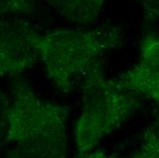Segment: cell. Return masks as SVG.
Instances as JSON below:
<instances>
[{
    "instance_id": "obj_5",
    "label": "cell",
    "mask_w": 159,
    "mask_h": 158,
    "mask_svg": "<svg viewBox=\"0 0 159 158\" xmlns=\"http://www.w3.org/2000/svg\"><path fill=\"white\" fill-rule=\"evenodd\" d=\"M113 81L119 88L159 105V34L148 33L143 37L138 62Z\"/></svg>"
},
{
    "instance_id": "obj_10",
    "label": "cell",
    "mask_w": 159,
    "mask_h": 158,
    "mask_svg": "<svg viewBox=\"0 0 159 158\" xmlns=\"http://www.w3.org/2000/svg\"><path fill=\"white\" fill-rule=\"evenodd\" d=\"M10 107V99L5 94V93L0 88V143L4 141L7 126V117Z\"/></svg>"
},
{
    "instance_id": "obj_8",
    "label": "cell",
    "mask_w": 159,
    "mask_h": 158,
    "mask_svg": "<svg viewBox=\"0 0 159 158\" xmlns=\"http://www.w3.org/2000/svg\"><path fill=\"white\" fill-rule=\"evenodd\" d=\"M34 0H0V18L6 16H23L35 13Z\"/></svg>"
},
{
    "instance_id": "obj_9",
    "label": "cell",
    "mask_w": 159,
    "mask_h": 158,
    "mask_svg": "<svg viewBox=\"0 0 159 158\" xmlns=\"http://www.w3.org/2000/svg\"><path fill=\"white\" fill-rule=\"evenodd\" d=\"M142 10L143 22L146 27L159 21V0H136Z\"/></svg>"
},
{
    "instance_id": "obj_4",
    "label": "cell",
    "mask_w": 159,
    "mask_h": 158,
    "mask_svg": "<svg viewBox=\"0 0 159 158\" xmlns=\"http://www.w3.org/2000/svg\"><path fill=\"white\" fill-rule=\"evenodd\" d=\"M39 35L25 19L0 18V78H16L39 61Z\"/></svg>"
},
{
    "instance_id": "obj_1",
    "label": "cell",
    "mask_w": 159,
    "mask_h": 158,
    "mask_svg": "<svg viewBox=\"0 0 159 158\" xmlns=\"http://www.w3.org/2000/svg\"><path fill=\"white\" fill-rule=\"evenodd\" d=\"M70 111L67 105L41 99L26 80L14 79L2 144L13 147L11 157H66Z\"/></svg>"
},
{
    "instance_id": "obj_3",
    "label": "cell",
    "mask_w": 159,
    "mask_h": 158,
    "mask_svg": "<svg viewBox=\"0 0 159 158\" xmlns=\"http://www.w3.org/2000/svg\"><path fill=\"white\" fill-rule=\"evenodd\" d=\"M82 107L74 127L77 156H87L106 136L141 108V97L119 88L104 75L102 61L80 78Z\"/></svg>"
},
{
    "instance_id": "obj_11",
    "label": "cell",
    "mask_w": 159,
    "mask_h": 158,
    "mask_svg": "<svg viewBox=\"0 0 159 158\" xmlns=\"http://www.w3.org/2000/svg\"><path fill=\"white\" fill-rule=\"evenodd\" d=\"M155 125H159V118L157 119V123L155 124Z\"/></svg>"
},
{
    "instance_id": "obj_6",
    "label": "cell",
    "mask_w": 159,
    "mask_h": 158,
    "mask_svg": "<svg viewBox=\"0 0 159 158\" xmlns=\"http://www.w3.org/2000/svg\"><path fill=\"white\" fill-rule=\"evenodd\" d=\"M67 22L89 25L100 16L107 0H41Z\"/></svg>"
},
{
    "instance_id": "obj_2",
    "label": "cell",
    "mask_w": 159,
    "mask_h": 158,
    "mask_svg": "<svg viewBox=\"0 0 159 158\" xmlns=\"http://www.w3.org/2000/svg\"><path fill=\"white\" fill-rule=\"evenodd\" d=\"M124 38L123 29L111 25L92 29H61L40 34L37 47L48 80L62 93L70 94L106 52L123 45Z\"/></svg>"
},
{
    "instance_id": "obj_7",
    "label": "cell",
    "mask_w": 159,
    "mask_h": 158,
    "mask_svg": "<svg viewBox=\"0 0 159 158\" xmlns=\"http://www.w3.org/2000/svg\"><path fill=\"white\" fill-rule=\"evenodd\" d=\"M133 156L135 158H159V125L154 124L144 131L139 147Z\"/></svg>"
}]
</instances>
